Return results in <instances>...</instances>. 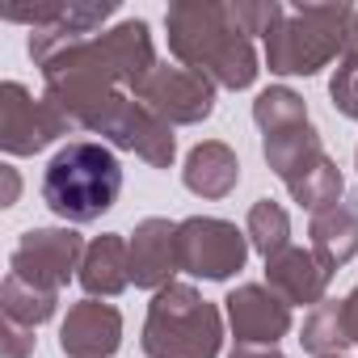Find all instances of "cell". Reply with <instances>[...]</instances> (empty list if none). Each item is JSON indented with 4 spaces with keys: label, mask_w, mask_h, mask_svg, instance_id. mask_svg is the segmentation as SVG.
<instances>
[{
    "label": "cell",
    "mask_w": 358,
    "mask_h": 358,
    "mask_svg": "<svg viewBox=\"0 0 358 358\" xmlns=\"http://www.w3.org/2000/svg\"><path fill=\"white\" fill-rule=\"evenodd\" d=\"M122 186V169L118 160L97 148V143H68L51 169H47V182H43V199L55 215L64 220H97L101 211L114 207Z\"/></svg>",
    "instance_id": "1"
}]
</instances>
